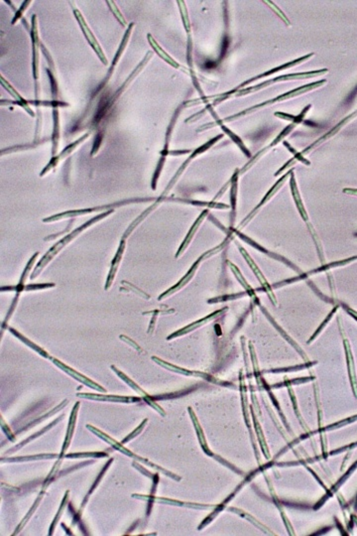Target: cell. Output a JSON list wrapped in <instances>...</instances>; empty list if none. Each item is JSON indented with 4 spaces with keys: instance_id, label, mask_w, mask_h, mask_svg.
Returning a JSON list of instances; mask_svg holds the SVG:
<instances>
[{
    "instance_id": "obj_26",
    "label": "cell",
    "mask_w": 357,
    "mask_h": 536,
    "mask_svg": "<svg viewBox=\"0 0 357 536\" xmlns=\"http://www.w3.org/2000/svg\"><path fill=\"white\" fill-rule=\"evenodd\" d=\"M55 286V283H41V284H30V285H25L24 287V291H33V290H40V289H46L51 288V287H54Z\"/></svg>"
},
{
    "instance_id": "obj_31",
    "label": "cell",
    "mask_w": 357,
    "mask_h": 536,
    "mask_svg": "<svg viewBox=\"0 0 357 536\" xmlns=\"http://www.w3.org/2000/svg\"><path fill=\"white\" fill-rule=\"evenodd\" d=\"M145 422H146V420H145ZM145 422H144V423H145ZM144 423H142V424H141V425H140V426H139V429H138V430H136V431H134V432H133V433L131 434V435H130V436H129V437H127V438H125V439H124V440H123V442H122V443H125V442H126V441H128V440H130V439H131V438H132V437H133V436H134V435H135V434H137V433H138V432H140V430H141V429H142V428H143V426H144Z\"/></svg>"
},
{
    "instance_id": "obj_20",
    "label": "cell",
    "mask_w": 357,
    "mask_h": 536,
    "mask_svg": "<svg viewBox=\"0 0 357 536\" xmlns=\"http://www.w3.org/2000/svg\"><path fill=\"white\" fill-rule=\"evenodd\" d=\"M357 259V256H353V257H350V258H347V259H344V260H339V261H336V262H332V263H329V264H326V265H322L321 267L316 268L314 269L312 271H309L307 272V275H311V274H314V273H317V272H321V271H324V270H328V269H331V268L337 267V266H340V265H345L353 260Z\"/></svg>"
},
{
    "instance_id": "obj_5",
    "label": "cell",
    "mask_w": 357,
    "mask_h": 536,
    "mask_svg": "<svg viewBox=\"0 0 357 536\" xmlns=\"http://www.w3.org/2000/svg\"><path fill=\"white\" fill-rule=\"evenodd\" d=\"M328 70L327 69H323V70H320V71H315V72H311V73H303V74H290V75H285V76H281V77H278V78H275L271 81H266L264 83H259L258 85L256 86H251L249 88H246V90H242L240 92L237 93V96H242V95H245V94H249L253 91H257L263 86H266L268 84H271V83H275V82H281V81H285V80H291V79H307V78H311V77H315V76H318V75H322L324 73H327Z\"/></svg>"
},
{
    "instance_id": "obj_16",
    "label": "cell",
    "mask_w": 357,
    "mask_h": 536,
    "mask_svg": "<svg viewBox=\"0 0 357 536\" xmlns=\"http://www.w3.org/2000/svg\"><path fill=\"white\" fill-rule=\"evenodd\" d=\"M290 174H291V171H290L289 173H287L286 175H284V176H283V177H282V178H281V179H280V180H279V181H278V182H277V183H276V184H275V185H274L273 187H272V188H271V189H270V190H269V191L267 192V194H266V195L264 196V198L262 199V201H261V202H260V203L258 204V206H256V207H255V209L253 210L252 212L250 213V215H249V216H248L247 218H245V219L243 220V222H242V225L246 224V223H247V222H248V221H249V220H250V219L252 218L253 215H254V214L256 213V211H257V210H258V209H259L260 206H263V205H264V204H265V203H266V202L268 201V199H269V198H271V197L273 196L274 194H275V192H276V191H277V190H278V189L280 188V186L282 185V184L284 183V181L286 180V178H287V177H288V176H289Z\"/></svg>"
},
{
    "instance_id": "obj_21",
    "label": "cell",
    "mask_w": 357,
    "mask_h": 536,
    "mask_svg": "<svg viewBox=\"0 0 357 536\" xmlns=\"http://www.w3.org/2000/svg\"><path fill=\"white\" fill-rule=\"evenodd\" d=\"M173 201L192 204L194 206H210V207H216V209H229L230 207V206L228 205H224L221 203H215V202H198V201H188V200H180V199H176V200L173 199Z\"/></svg>"
},
{
    "instance_id": "obj_25",
    "label": "cell",
    "mask_w": 357,
    "mask_h": 536,
    "mask_svg": "<svg viewBox=\"0 0 357 536\" xmlns=\"http://www.w3.org/2000/svg\"><path fill=\"white\" fill-rule=\"evenodd\" d=\"M111 369H113V370L115 371V372H116V373H117V374H118V375H119V376H120V377H121V378H122V379H123V380H124L125 382H127V383H128L129 385H131V386H132V389L136 390V391H137V392H141V393H142V394H144L145 396L147 395V394H146L145 392H143V391H141V390H140V389L138 388V385H136V384H135L134 382H132V381L130 380V378H129V377H127L126 375H125V374H123V373H122L121 371H118V370H116V369H115L114 367H111Z\"/></svg>"
},
{
    "instance_id": "obj_22",
    "label": "cell",
    "mask_w": 357,
    "mask_h": 536,
    "mask_svg": "<svg viewBox=\"0 0 357 536\" xmlns=\"http://www.w3.org/2000/svg\"><path fill=\"white\" fill-rule=\"evenodd\" d=\"M247 295L246 292H242V293H236V294H229V295H223V296H219V297H215V298H212L210 299L208 301V303L212 304V303H219V302H224V301H230V300H236L238 298H241L243 296Z\"/></svg>"
},
{
    "instance_id": "obj_33",
    "label": "cell",
    "mask_w": 357,
    "mask_h": 536,
    "mask_svg": "<svg viewBox=\"0 0 357 536\" xmlns=\"http://www.w3.org/2000/svg\"><path fill=\"white\" fill-rule=\"evenodd\" d=\"M121 338H124V339H125V340H124V341H126V342H128V343H129V344H130V345H132V346H133V347H134V348H135V349H136V350H138V351H140V349H139V346H137V345H136V344H135V343H134V342H132V341H131V340H130V339H128V338H125V337H124V336H122V337H121Z\"/></svg>"
},
{
    "instance_id": "obj_19",
    "label": "cell",
    "mask_w": 357,
    "mask_h": 536,
    "mask_svg": "<svg viewBox=\"0 0 357 536\" xmlns=\"http://www.w3.org/2000/svg\"><path fill=\"white\" fill-rule=\"evenodd\" d=\"M8 330L10 331V332H11V333H12V334H13V335L15 336V337H17V338H18V339H19V340H20L21 342H23V343H25V344H26L27 346H29V347H30L31 349H33L34 351H37L38 353H40V354H41V355H43L44 358H50L49 353H47V352L44 351V350H42V349H41L40 347H38L37 345H35V344H34V343H32L31 341H29V340H28L27 338H25L24 336H22L21 334H20V333H18L17 331L15 330V329H13V328H8Z\"/></svg>"
},
{
    "instance_id": "obj_6",
    "label": "cell",
    "mask_w": 357,
    "mask_h": 536,
    "mask_svg": "<svg viewBox=\"0 0 357 536\" xmlns=\"http://www.w3.org/2000/svg\"><path fill=\"white\" fill-rule=\"evenodd\" d=\"M239 249H240L241 254H242L243 257L245 258L246 262L248 263V265H249L250 268L252 269V271L254 272V274L256 275L257 279L259 280V282H260V284H261V286H262V289L264 290V292H266V293L268 294V296H269L270 300L273 302L274 305H276V304H277V301H276V297H275V295L273 294L272 285H270V284L268 283V281L266 280L264 274L261 272L260 268L257 266V264L254 262V260L251 258V256L246 252V250L243 248H240V247H239Z\"/></svg>"
},
{
    "instance_id": "obj_4",
    "label": "cell",
    "mask_w": 357,
    "mask_h": 536,
    "mask_svg": "<svg viewBox=\"0 0 357 536\" xmlns=\"http://www.w3.org/2000/svg\"><path fill=\"white\" fill-rule=\"evenodd\" d=\"M324 83H326V80H322V81H319V82H316V83H311V84H306L305 86H302V87L296 88L294 91H291V92H289V93H287V94H284V95H282V96H280V97H278V98H276V99H273V100H271V101H267V102H265V103L258 104V105H255V106H253V107H250V108H248V109H246V110L240 112L239 114L233 115V116H231L230 118L224 120L223 122H229V121H231V120H233V118H235V117L241 116V115H243V114H245V113H247V112H250V111H252L254 109H257L258 107L264 106V105H266V104H268V103H275V102H280V101H283V100H285V99H289V98H292V97L297 96V95H300V94H302V93H307L308 91H311L312 88H315L316 86H319V85H321V84H323Z\"/></svg>"
},
{
    "instance_id": "obj_8",
    "label": "cell",
    "mask_w": 357,
    "mask_h": 536,
    "mask_svg": "<svg viewBox=\"0 0 357 536\" xmlns=\"http://www.w3.org/2000/svg\"><path fill=\"white\" fill-rule=\"evenodd\" d=\"M125 240H122L120 245H119V248L117 249L113 259L111 260V265H110V269H109V272H108V275H107V279H106V283H105V290H108V289L111 287L112 283H113V280L115 278V275H116V272L118 270L119 267V264H120V261H121V258L123 256V253H124V249H125Z\"/></svg>"
},
{
    "instance_id": "obj_17",
    "label": "cell",
    "mask_w": 357,
    "mask_h": 536,
    "mask_svg": "<svg viewBox=\"0 0 357 536\" xmlns=\"http://www.w3.org/2000/svg\"><path fill=\"white\" fill-rule=\"evenodd\" d=\"M238 171L236 170L234 175L231 178V209H232V216H231V222L234 223V217H235V210H236V197H237V186H238Z\"/></svg>"
},
{
    "instance_id": "obj_24",
    "label": "cell",
    "mask_w": 357,
    "mask_h": 536,
    "mask_svg": "<svg viewBox=\"0 0 357 536\" xmlns=\"http://www.w3.org/2000/svg\"><path fill=\"white\" fill-rule=\"evenodd\" d=\"M315 364H312V363H308V364H305V365H302V366H296V367H291V368H287V369H277V370H271V371H265V372H286V371H298L300 370H303V369H307L311 366H313Z\"/></svg>"
},
{
    "instance_id": "obj_9",
    "label": "cell",
    "mask_w": 357,
    "mask_h": 536,
    "mask_svg": "<svg viewBox=\"0 0 357 536\" xmlns=\"http://www.w3.org/2000/svg\"><path fill=\"white\" fill-rule=\"evenodd\" d=\"M152 360H153L154 362H156L158 365H160V366L166 368L169 371L180 372V373H183V374H186V375L200 376V377L208 378L209 380L212 381V382H216V383H219V384H225V385H229V383L223 382V381H222V382H221V381H218L217 379H215L214 377L210 376V375L207 374V373H204V372H201V371H188V370H185V369H181V368H179V367H175V366H173V365H171V364H169V363H166V362H164V361H162V360H159V359H157V358H153Z\"/></svg>"
},
{
    "instance_id": "obj_15",
    "label": "cell",
    "mask_w": 357,
    "mask_h": 536,
    "mask_svg": "<svg viewBox=\"0 0 357 536\" xmlns=\"http://www.w3.org/2000/svg\"><path fill=\"white\" fill-rule=\"evenodd\" d=\"M290 185H291V190H292V194H293V198H294L295 203L297 205V207L300 212V215L302 216V218L307 222L309 220L308 218V214L305 210V206L303 204V201L300 197V193H299V190L297 188V184H296V180H295L294 171L292 170L291 171V180H290Z\"/></svg>"
},
{
    "instance_id": "obj_2",
    "label": "cell",
    "mask_w": 357,
    "mask_h": 536,
    "mask_svg": "<svg viewBox=\"0 0 357 536\" xmlns=\"http://www.w3.org/2000/svg\"><path fill=\"white\" fill-rule=\"evenodd\" d=\"M230 265H231V270H232V272L234 273L235 277L237 278V280H238V281H239V282L241 283V285H242V286H243V287L245 288V290H246V293H247V295H249V296L251 297V299H252V301L253 302H254V304H256V305H257V306H258V307L260 308V310H261V311H262V312H263V313L265 314V316H266V317H267V318H268V319H269V320L271 321V323H272L274 326L276 327V329L279 331V332H280V333H281V334H282V335L284 336V338H285V339H286V340H287V341H288V342H289V343H290V344H291L292 346H294L295 349H296L297 351H299V352H300V353H301V354L303 355V358H304L305 360H307V356H306L305 352H304V351H301V350H300V348H299V346H298V345H297V344L295 343L294 341H292V339H291V338H290V337H289V336H288V335H287V334H286V333H285L284 331L282 330V329H281V328H280V327H279V326H278V325L276 324V322H275L273 319H272L271 315H270V314H269V313L267 312V310L264 308V306H263V305L261 304V302H260L259 298H258V297L256 296V294H255V291H254V289H253L252 287H251V286H250V285L248 284V282H247V281L245 280V278H244V277H243V275L241 274L240 270H239L238 268L236 267V266H235V265H234L233 263H231H231H230Z\"/></svg>"
},
{
    "instance_id": "obj_27",
    "label": "cell",
    "mask_w": 357,
    "mask_h": 536,
    "mask_svg": "<svg viewBox=\"0 0 357 536\" xmlns=\"http://www.w3.org/2000/svg\"><path fill=\"white\" fill-rule=\"evenodd\" d=\"M284 145L287 146V147L289 148V150L294 154L295 160H300V161H302L303 163H305V164H307V165H310V162H309L308 160H306V159L302 156V153H298V152H297L295 149H293V148L290 146V144H289L288 142H286V141H284Z\"/></svg>"
},
{
    "instance_id": "obj_28",
    "label": "cell",
    "mask_w": 357,
    "mask_h": 536,
    "mask_svg": "<svg viewBox=\"0 0 357 536\" xmlns=\"http://www.w3.org/2000/svg\"><path fill=\"white\" fill-rule=\"evenodd\" d=\"M336 309H337V307H336V308H335V309L333 310V311H332V312H331V313H330V315H329V316H328V318H327V319H326V320H324V321H323V322H322V324H321V326H320V327H319V328H318V329H317V330H316V332H315V334H314V336H313V337H312V338H311V340H310V341H309V342H308V343H309V344H310V343H311V342H313V341H314V339H315V337H316V336H317V335H318V334H319V333H320V331L322 330V328H323V327H324V326H326V325H327V323H328V322H329V321H330V319H331V318H332V316H333V315H334V314H335V312H336Z\"/></svg>"
},
{
    "instance_id": "obj_14",
    "label": "cell",
    "mask_w": 357,
    "mask_h": 536,
    "mask_svg": "<svg viewBox=\"0 0 357 536\" xmlns=\"http://www.w3.org/2000/svg\"><path fill=\"white\" fill-rule=\"evenodd\" d=\"M53 362L55 363V365H57V366H58V367H59L60 369H62L63 371H66L67 373H69L70 375H72V376H73L74 378H76V379H78V380L82 381V382H83V383H84V384L88 385L89 388H91V389H93V390H98V391H100V392H105V390H104L103 388H101V386H100L99 384H96V383L92 382V381H91L90 379L86 378V377H85V376H84V375H82V374L78 373L77 371H74L73 369H71V368L67 367L66 365H63V363L59 362L58 360H55V359H53Z\"/></svg>"
},
{
    "instance_id": "obj_29",
    "label": "cell",
    "mask_w": 357,
    "mask_h": 536,
    "mask_svg": "<svg viewBox=\"0 0 357 536\" xmlns=\"http://www.w3.org/2000/svg\"><path fill=\"white\" fill-rule=\"evenodd\" d=\"M55 458L56 456L55 455H42V456H34V457H23V458H14V459H8L7 461L9 462H12V461H26V460H34V459H37V458Z\"/></svg>"
},
{
    "instance_id": "obj_1",
    "label": "cell",
    "mask_w": 357,
    "mask_h": 536,
    "mask_svg": "<svg viewBox=\"0 0 357 536\" xmlns=\"http://www.w3.org/2000/svg\"><path fill=\"white\" fill-rule=\"evenodd\" d=\"M112 212H113L112 210H111V211H107V212H105V213H103V214L96 216L95 218L91 219L90 221H88L87 223H85L83 226H81V227L76 228L74 231H72V232L69 233L68 235L63 236V239H62L60 242H58L54 247H52V248H50V249L48 250V252H47V253L43 256L42 258L40 259V261L37 263V265L34 268L33 272H32V274H31V276H30V279H31V280H34V279H35V278H36V277L42 272V270L45 268V266H46V265H47V264H48V263H49V262H50V261H51V260H52V259H53V258H54V257H55V256H56V255H57V254H58V253H59L63 248H64V247H67V246H68L73 240H75V239H76V237H77L82 231H84L85 228L90 227L91 225H93L94 223L101 221L102 219H105V217H107V216H108L109 214H111Z\"/></svg>"
},
{
    "instance_id": "obj_13",
    "label": "cell",
    "mask_w": 357,
    "mask_h": 536,
    "mask_svg": "<svg viewBox=\"0 0 357 536\" xmlns=\"http://www.w3.org/2000/svg\"><path fill=\"white\" fill-rule=\"evenodd\" d=\"M311 56H313V54H310V55H308V56L302 57V58H300V59H298V60H295V61H293V62L288 63V64H286V65H282V66H280V67L274 68L273 70H270V71H268V72H266V73H264V74H261V75H259V76H257V77L253 78V79H251V80H249V81H247V82H244V83H241V84H240V85H238V86H237L236 88H234L233 91H231V92H229V93H225L224 95H231V94H233V93L237 92V91H238V88H240V87H242V86H244V85H246V84H248V83H252L253 81H256V80H258V79H261V78H264V77L270 76V75H272V74H274V73H276V72H279V71H282V70L288 69V68L292 67L293 65H296V64H298V63L303 62L304 60L308 59V58H309V57H311Z\"/></svg>"
},
{
    "instance_id": "obj_18",
    "label": "cell",
    "mask_w": 357,
    "mask_h": 536,
    "mask_svg": "<svg viewBox=\"0 0 357 536\" xmlns=\"http://www.w3.org/2000/svg\"><path fill=\"white\" fill-rule=\"evenodd\" d=\"M79 396L84 397V398H90V399H98V400H111V401H122V402H132V401H139V398H132V397H117V396H94L93 394H79Z\"/></svg>"
},
{
    "instance_id": "obj_23",
    "label": "cell",
    "mask_w": 357,
    "mask_h": 536,
    "mask_svg": "<svg viewBox=\"0 0 357 536\" xmlns=\"http://www.w3.org/2000/svg\"><path fill=\"white\" fill-rule=\"evenodd\" d=\"M309 108H311V105H308V106L303 110V112L300 113L298 116H293V115H290V114H285V113H280V112H279V113H278V112L275 113V115H276V116H281L282 118H285V120H290V121L293 122V124H299V123H301V122L303 121V118H304L306 112L309 110Z\"/></svg>"
},
{
    "instance_id": "obj_30",
    "label": "cell",
    "mask_w": 357,
    "mask_h": 536,
    "mask_svg": "<svg viewBox=\"0 0 357 536\" xmlns=\"http://www.w3.org/2000/svg\"><path fill=\"white\" fill-rule=\"evenodd\" d=\"M101 457V456H105V454H70V455H67L66 457L67 458H75V457Z\"/></svg>"
},
{
    "instance_id": "obj_10",
    "label": "cell",
    "mask_w": 357,
    "mask_h": 536,
    "mask_svg": "<svg viewBox=\"0 0 357 536\" xmlns=\"http://www.w3.org/2000/svg\"><path fill=\"white\" fill-rule=\"evenodd\" d=\"M208 213H209V211H208V210H205V211L201 214V216L197 219V221L194 222V224L192 225V227H190V229H189V232H188V234H187V236L185 237L184 242L182 243V245L180 246V248L178 249V252H177L176 255H175L176 258H178V257H179V256H180V255L186 250V248L189 247V245L190 244V242H191V240H192L194 233L197 232L198 228L201 226V224H202V222L204 221V219L208 216Z\"/></svg>"
},
{
    "instance_id": "obj_3",
    "label": "cell",
    "mask_w": 357,
    "mask_h": 536,
    "mask_svg": "<svg viewBox=\"0 0 357 536\" xmlns=\"http://www.w3.org/2000/svg\"><path fill=\"white\" fill-rule=\"evenodd\" d=\"M225 243H226V241L223 242V243H222L221 245H219L218 247L211 248L210 250H208V251H206L205 253H203V254L200 256V258H198V259L196 260V262L192 264V266L189 268V271L185 274V276H183V278H182L177 284H175L173 287H171V288L167 290V291H165V292L159 297V300H163L164 298H166V297H168L170 295L174 294L175 292L179 291V290L182 288V287H184L185 285H187L189 281L191 280V278L193 277V275L196 274V272H197L198 268L200 266V264L202 263V261H203L205 258H208L209 256L212 255V254H214V253H216L219 249H221V248H223V247L225 246Z\"/></svg>"
},
{
    "instance_id": "obj_32",
    "label": "cell",
    "mask_w": 357,
    "mask_h": 536,
    "mask_svg": "<svg viewBox=\"0 0 357 536\" xmlns=\"http://www.w3.org/2000/svg\"><path fill=\"white\" fill-rule=\"evenodd\" d=\"M343 192L346 193V194H349V195H355V196H357V189H348V188H346V189L343 190Z\"/></svg>"
},
{
    "instance_id": "obj_12",
    "label": "cell",
    "mask_w": 357,
    "mask_h": 536,
    "mask_svg": "<svg viewBox=\"0 0 357 536\" xmlns=\"http://www.w3.org/2000/svg\"><path fill=\"white\" fill-rule=\"evenodd\" d=\"M226 310H228V307H225L224 309L215 311L214 313H212V314H210L209 316H207L206 318H204V319H202V320H200V321H197V322L190 324L189 326H187V327H185V328H183V329H181V330H179L178 332L172 334L171 336H169L168 340H172V339H174V338H176V337H179V336L185 335V334H187V333H189V332H191V331L197 329L198 327H200V326H202V325H204V324H207V322H209L210 320H212V319L215 318L216 316L222 314V313H223L224 311H226Z\"/></svg>"
},
{
    "instance_id": "obj_7",
    "label": "cell",
    "mask_w": 357,
    "mask_h": 536,
    "mask_svg": "<svg viewBox=\"0 0 357 536\" xmlns=\"http://www.w3.org/2000/svg\"><path fill=\"white\" fill-rule=\"evenodd\" d=\"M234 232L236 233V235H237L238 237H240L242 241H244L247 245H249V246H251L252 248H256L257 250H259V251H261V252H263V253H265V254L271 256L272 258L276 259V260L282 261L283 263H285V264H287L288 266H290L292 269H294L295 271H297L298 273H301V274H302L301 269L298 268V266H296L294 263H292L290 260H288L286 257H284V256H282V255H280V254H277V253H275V252H272V251H270V250H268V249L263 248L261 245L257 244L256 242H254L253 240H251L249 236H247V235H245L244 233L238 231L237 229H234Z\"/></svg>"
},
{
    "instance_id": "obj_11",
    "label": "cell",
    "mask_w": 357,
    "mask_h": 536,
    "mask_svg": "<svg viewBox=\"0 0 357 536\" xmlns=\"http://www.w3.org/2000/svg\"><path fill=\"white\" fill-rule=\"evenodd\" d=\"M222 136H223V134H220V135H218V136H216V137H215V138H213V139H211V140H210V142H208V143H206V144L203 145V146H202V147H200V148H198V149H197V150H196V151H194V152H193V153H192V155H191V156H190V157H189V159H188V160H187V161H186V162H185V163H184V165L182 166V167H181V168H180V170H179V171H178V172H177V174H176V176H175V177H174V178H173V179H172V181H171V183H170V184H169L168 187H167V188H166V190H165V192H164V194H166V193H167V192H168L169 190H170V189H171V187H172V186L174 185V183H175V182H176V180H177V179H178V178H179V176H180V175H181V174H182V172H183V171H184V170H185V168H186V167H187V166H188V164H189V162H190V161H191V160H192V159H193V158H194V157H196V156H198V155H199V154H201V153H203V152H204V151H206V150H208V149H209V148H210V146H211V145L213 144V143H215V142H216V141H217V140H218V139H220V138H221V137H222Z\"/></svg>"
}]
</instances>
